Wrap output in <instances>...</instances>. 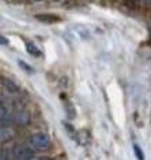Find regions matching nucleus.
<instances>
[{"instance_id":"obj_2","label":"nucleus","mask_w":151,"mask_h":160,"mask_svg":"<svg viewBox=\"0 0 151 160\" xmlns=\"http://www.w3.org/2000/svg\"><path fill=\"white\" fill-rule=\"evenodd\" d=\"M14 156L17 160H31V158H33L31 147L27 144H18L14 148Z\"/></svg>"},{"instance_id":"obj_11","label":"nucleus","mask_w":151,"mask_h":160,"mask_svg":"<svg viewBox=\"0 0 151 160\" xmlns=\"http://www.w3.org/2000/svg\"><path fill=\"white\" fill-rule=\"evenodd\" d=\"M7 117V109L3 103H0V122H3Z\"/></svg>"},{"instance_id":"obj_1","label":"nucleus","mask_w":151,"mask_h":160,"mask_svg":"<svg viewBox=\"0 0 151 160\" xmlns=\"http://www.w3.org/2000/svg\"><path fill=\"white\" fill-rule=\"evenodd\" d=\"M30 147L35 151H46L50 147V138L46 133H35L30 137Z\"/></svg>"},{"instance_id":"obj_12","label":"nucleus","mask_w":151,"mask_h":160,"mask_svg":"<svg viewBox=\"0 0 151 160\" xmlns=\"http://www.w3.org/2000/svg\"><path fill=\"white\" fill-rule=\"evenodd\" d=\"M0 45H8V41H7V38L3 37V35H0Z\"/></svg>"},{"instance_id":"obj_5","label":"nucleus","mask_w":151,"mask_h":160,"mask_svg":"<svg viewBox=\"0 0 151 160\" xmlns=\"http://www.w3.org/2000/svg\"><path fill=\"white\" fill-rule=\"evenodd\" d=\"M76 141L79 142V145H82V147L89 145L90 141H91L90 133L87 130H79L78 134H76Z\"/></svg>"},{"instance_id":"obj_3","label":"nucleus","mask_w":151,"mask_h":160,"mask_svg":"<svg viewBox=\"0 0 151 160\" xmlns=\"http://www.w3.org/2000/svg\"><path fill=\"white\" fill-rule=\"evenodd\" d=\"M13 121H14V123H17L19 126H26V125H29V122H30V115H29V113H26V111H18V113L14 114Z\"/></svg>"},{"instance_id":"obj_9","label":"nucleus","mask_w":151,"mask_h":160,"mask_svg":"<svg viewBox=\"0 0 151 160\" xmlns=\"http://www.w3.org/2000/svg\"><path fill=\"white\" fill-rule=\"evenodd\" d=\"M133 151H135V155H136L138 160H144V153H143L142 148L139 147L138 144H135V145H133Z\"/></svg>"},{"instance_id":"obj_7","label":"nucleus","mask_w":151,"mask_h":160,"mask_svg":"<svg viewBox=\"0 0 151 160\" xmlns=\"http://www.w3.org/2000/svg\"><path fill=\"white\" fill-rule=\"evenodd\" d=\"M26 48H27V53H29V54L34 56V57H39V56H41V52H39V49L34 45V43L26 42Z\"/></svg>"},{"instance_id":"obj_8","label":"nucleus","mask_w":151,"mask_h":160,"mask_svg":"<svg viewBox=\"0 0 151 160\" xmlns=\"http://www.w3.org/2000/svg\"><path fill=\"white\" fill-rule=\"evenodd\" d=\"M11 137H13V133H11L10 129H7V128H3V129H0V142L8 141Z\"/></svg>"},{"instance_id":"obj_10","label":"nucleus","mask_w":151,"mask_h":160,"mask_svg":"<svg viewBox=\"0 0 151 160\" xmlns=\"http://www.w3.org/2000/svg\"><path fill=\"white\" fill-rule=\"evenodd\" d=\"M18 64H19V67H21V68H23V69H25L26 72H29V73H34V69H33V67L27 65V64H26L25 61H21V60H19V61H18Z\"/></svg>"},{"instance_id":"obj_4","label":"nucleus","mask_w":151,"mask_h":160,"mask_svg":"<svg viewBox=\"0 0 151 160\" xmlns=\"http://www.w3.org/2000/svg\"><path fill=\"white\" fill-rule=\"evenodd\" d=\"M35 19L42 23H55V22H60V18L55 14H37Z\"/></svg>"},{"instance_id":"obj_6","label":"nucleus","mask_w":151,"mask_h":160,"mask_svg":"<svg viewBox=\"0 0 151 160\" xmlns=\"http://www.w3.org/2000/svg\"><path fill=\"white\" fill-rule=\"evenodd\" d=\"M2 82H3V86H4L6 91H8V92H11V94H17V92H19V87L15 84V83H14L11 79L3 78Z\"/></svg>"}]
</instances>
